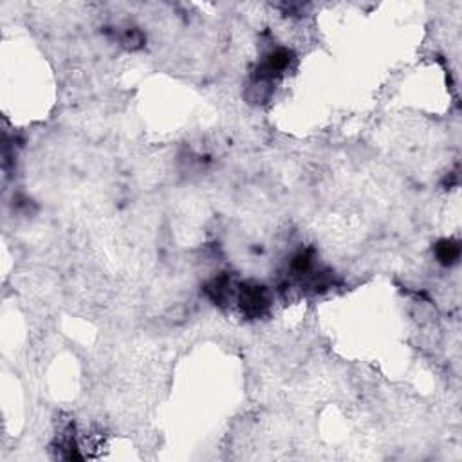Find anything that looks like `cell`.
Instances as JSON below:
<instances>
[{
    "instance_id": "cell-1",
    "label": "cell",
    "mask_w": 462,
    "mask_h": 462,
    "mask_svg": "<svg viewBox=\"0 0 462 462\" xmlns=\"http://www.w3.org/2000/svg\"><path fill=\"white\" fill-rule=\"evenodd\" d=\"M239 303L246 316L259 318L266 313L267 306H269V298H267L266 289L262 286L247 284L240 289Z\"/></svg>"
},
{
    "instance_id": "cell-2",
    "label": "cell",
    "mask_w": 462,
    "mask_h": 462,
    "mask_svg": "<svg viewBox=\"0 0 462 462\" xmlns=\"http://www.w3.org/2000/svg\"><path fill=\"white\" fill-rule=\"evenodd\" d=\"M435 255H437L439 262L444 264V266H450V264L457 262L458 260L461 247H458V244L453 242V240H443V242L437 244Z\"/></svg>"
}]
</instances>
